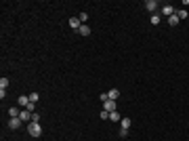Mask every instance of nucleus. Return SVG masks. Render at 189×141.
Returning a JSON list of instances; mask_svg holds the SVG:
<instances>
[{"instance_id": "nucleus-1", "label": "nucleus", "mask_w": 189, "mask_h": 141, "mask_svg": "<svg viewBox=\"0 0 189 141\" xmlns=\"http://www.w3.org/2000/svg\"><path fill=\"white\" fill-rule=\"evenodd\" d=\"M28 133H30L32 137H40V135H42V126H40L38 122H30V124H28Z\"/></svg>"}, {"instance_id": "nucleus-2", "label": "nucleus", "mask_w": 189, "mask_h": 141, "mask_svg": "<svg viewBox=\"0 0 189 141\" xmlns=\"http://www.w3.org/2000/svg\"><path fill=\"white\" fill-rule=\"evenodd\" d=\"M17 103H19L21 107H28V105H30V95H19Z\"/></svg>"}, {"instance_id": "nucleus-3", "label": "nucleus", "mask_w": 189, "mask_h": 141, "mask_svg": "<svg viewBox=\"0 0 189 141\" xmlns=\"http://www.w3.org/2000/svg\"><path fill=\"white\" fill-rule=\"evenodd\" d=\"M19 118H21L23 122H32V112H28V110H21Z\"/></svg>"}, {"instance_id": "nucleus-4", "label": "nucleus", "mask_w": 189, "mask_h": 141, "mask_svg": "<svg viewBox=\"0 0 189 141\" xmlns=\"http://www.w3.org/2000/svg\"><path fill=\"white\" fill-rule=\"evenodd\" d=\"M69 26H72V30H80V26H82V21H80L78 17H72V19H69Z\"/></svg>"}, {"instance_id": "nucleus-5", "label": "nucleus", "mask_w": 189, "mask_h": 141, "mask_svg": "<svg viewBox=\"0 0 189 141\" xmlns=\"http://www.w3.org/2000/svg\"><path fill=\"white\" fill-rule=\"evenodd\" d=\"M105 112H109V114L116 112V101H113V99H107V101H105Z\"/></svg>"}, {"instance_id": "nucleus-6", "label": "nucleus", "mask_w": 189, "mask_h": 141, "mask_svg": "<svg viewBox=\"0 0 189 141\" xmlns=\"http://www.w3.org/2000/svg\"><path fill=\"white\" fill-rule=\"evenodd\" d=\"M162 15H164V17H170V15H174V9H172L170 4H166V7H162Z\"/></svg>"}, {"instance_id": "nucleus-7", "label": "nucleus", "mask_w": 189, "mask_h": 141, "mask_svg": "<svg viewBox=\"0 0 189 141\" xmlns=\"http://www.w3.org/2000/svg\"><path fill=\"white\" fill-rule=\"evenodd\" d=\"M78 34H80V36H90V28L86 26V23H82L80 30H78Z\"/></svg>"}, {"instance_id": "nucleus-8", "label": "nucleus", "mask_w": 189, "mask_h": 141, "mask_svg": "<svg viewBox=\"0 0 189 141\" xmlns=\"http://www.w3.org/2000/svg\"><path fill=\"white\" fill-rule=\"evenodd\" d=\"M21 122H23L21 118H11V120H9V126H11V129H19Z\"/></svg>"}, {"instance_id": "nucleus-9", "label": "nucleus", "mask_w": 189, "mask_h": 141, "mask_svg": "<svg viewBox=\"0 0 189 141\" xmlns=\"http://www.w3.org/2000/svg\"><path fill=\"white\" fill-rule=\"evenodd\" d=\"M145 9H147V11H151V13H153V11H156V9H158V2H156V0H147V2H145Z\"/></svg>"}, {"instance_id": "nucleus-10", "label": "nucleus", "mask_w": 189, "mask_h": 141, "mask_svg": "<svg viewBox=\"0 0 189 141\" xmlns=\"http://www.w3.org/2000/svg\"><path fill=\"white\" fill-rule=\"evenodd\" d=\"M107 95H109V99H118V97H120V91H118V88H111V91H107Z\"/></svg>"}, {"instance_id": "nucleus-11", "label": "nucleus", "mask_w": 189, "mask_h": 141, "mask_svg": "<svg viewBox=\"0 0 189 141\" xmlns=\"http://www.w3.org/2000/svg\"><path fill=\"white\" fill-rule=\"evenodd\" d=\"M179 21H181V19H179V17H177V13H174V15H170V17H168V23H170V26H172V28H174V26H179Z\"/></svg>"}, {"instance_id": "nucleus-12", "label": "nucleus", "mask_w": 189, "mask_h": 141, "mask_svg": "<svg viewBox=\"0 0 189 141\" xmlns=\"http://www.w3.org/2000/svg\"><path fill=\"white\" fill-rule=\"evenodd\" d=\"M19 114H21L19 107H11V110H9V116H11V118H19Z\"/></svg>"}, {"instance_id": "nucleus-13", "label": "nucleus", "mask_w": 189, "mask_h": 141, "mask_svg": "<svg viewBox=\"0 0 189 141\" xmlns=\"http://www.w3.org/2000/svg\"><path fill=\"white\" fill-rule=\"evenodd\" d=\"M0 88H2V91L9 88V78H0Z\"/></svg>"}, {"instance_id": "nucleus-14", "label": "nucleus", "mask_w": 189, "mask_h": 141, "mask_svg": "<svg viewBox=\"0 0 189 141\" xmlns=\"http://www.w3.org/2000/svg\"><path fill=\"white\" fill-rule=\"evenodd\" d=\"M109 120H113V122H120V114H118V112H111V114H109Z\"/></svg>"}, {"instance_id": "nucleus-15", "label": "nucleus", "mask_w": 189, "mask_h": 141, "mask_svg": "<svg viewBox=\"0 0 189 141\" xmlns=\"http://www.w3.org/2000/svg\"><path fill=\"white\" fill-rule=\"evenodd\" d=\"M174 13H177L179 19H185V17H187V11H183V9H179V11H174Z\"/></svg>"}, {"instance_id": "nucleus-16", "label": "nucleus", "mask_w": 189, "mask_h": 141, "mask_svg": "<svg viewBox=\"0 0 189 141\" xmlns=\"http://www.w3.org/2000/svg\"><path fill=\"white\" fill-rule=\"evenodd\" d=\"M120 124H122V129H128V126H130V118H122Z\"/></svg>"}, {"instance_id": "nucleus-17", "label": "nucleus", "mask_w": 189, "mask_h": 141, "mask_svg": "<svg viewBox=\"0 0 189 141\" xmlns=\"http://www.w3.org/2000/svg\"><path fill=\"white\" fill-rule=\"evenodd\" d=\"M151 23H153V26H158V23H160V15L153 13V15H151Z\"/></svg>"}, {"instance_id": "nucleus-18", "label": "nucleus", "mask_w": 189, "mask_h": 141, "mask_svg": "<svg viewBox=\"0 0 189 141\" xmlns=\"http://www.w3.org/2000/svg\"><path fill=\"white\" fill-rule=\"evenodd\" d=\"M78 19H80L82 23H84V21H88V13H80V15H78Z\"/></svg>"}, {"instance_id": "nucleus-19", "label": "nucleus", "mask_w": 189, "mask_h": 141, "mask_svg": "<svg viewBox=\"0 0 189 141\" xmlns=\"http://www.w3.org/2000/svg\"><path fill=\"white\" fill-rule=\"evenodd\" d=\"M25 110H28V112H32V114H34V112H36V103H34V101H30V105H28V107H25Z\"/></svg>"}, {"instance_id": "nucleus-20", "label": "nucleus", "mask_w": 189, "mask_h": 141, "mask_svg": "<svg viewBox=\"0 0 189 141\" xmlns=\"http://www.w3.org/2000/svg\"><path fill=\"white\" fill-rule=\"evenodd\" d=\"M30 101H34V103L38 101V93H30Z\"/></svg>"}, {"instance_id": "nucleus-21", "label": "nucleus", "mask_w": 189, "mask_h": 141, "mask_svg": "<svg viewBox=\"0 0 189 141\" xmlns=\"http://www.w3.org/2000/svg\"><path fill=\"white\" fill-rule=\"evenodd\" d=\"M101 118H103V120H109V112L103 110V112H101Z\"/></svg>"}, {"instance_id": "nucleus-22", "label": "nucleus", "mask_w": 189, "mask_h": 141, "mask_svg": "<svg viewBox=\"0 0 189 141\" xmlns=\"http://www.w3.org/2000/svg\"><path fill=\"white\" fill-rule=\"evenodd\" d=\"M32 122H40V116H38V114H36V112H34V114H32Z\"/></svg>"}, {"instance_id": "nucleus-23", "label": "nucleus", "mask_w": 189, "mask_h": 141, "mask_svg": "<svg viewBox=\"0 0 189 141\" xmlns=\"http://www.w3.org/2000/svg\"><path fill=\"white\" fill-rule=\"evenodd\" d=\"M120 137H128V129H120Z\"/></svg>"}, {"instance_id": "nucleus-24", "label": "nucleus", "mask_w": 189, "mask_h": 141, "mask_svg": "<svg viewBox=\"0 0 189 141\" xmlns=\"http://www.w3.org/2000/svg\"><path fill=\"white\" fill-rule=\"evenodd\" d=\"M107 99H109V95H107V93H101V101H103V103H105V101H107Z\"/></svg>"}]
</instances>
